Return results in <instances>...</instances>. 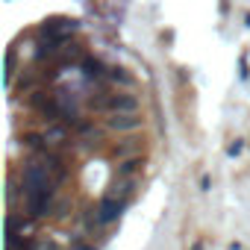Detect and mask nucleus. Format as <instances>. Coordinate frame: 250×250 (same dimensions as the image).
Listing matches in <instances>:
<instances>
[{
  "label": "nucleus",
  "mask_w": 250,
  "mask_h": 250,
  "mask_svg": "<svg viewBox=\"0 0 250 250\" xmlns=\"http://www.w3.org/2000/svg\"><path fill=\"white\" fill-rule=\"evenodd\" d=\"M21 183H24V191H27V194H30V191H44V188H53V177H50V171H47L39 159L24 162Z\"/></svg>",
  "instance_id": "f257e3e1"
},
{
  "label": "nucleus",
  "mask_w": 250,
  "mask_h": 250,
  "mask_svg": "<svg viewBox=\"0 0 250 250\" xmlns=\"http://www.w3.org/2000/svg\"><path fill=\"white\" fill-rule=\"evenodd\" d=\"M106 127L112 133H136V130L145 127V118L139 112H112L106 118Z\"/></svg>",
  "instance_id": "f03ea898"
},
{
  "label": "nucleus",
  "mask_w": 250,
  "mask_h": 250,
  "mask_svg": "<svg viewBox=\"0 0 250 250\" xmlns=\"http://www.w3.org/2000/svg\"><path fill=\"white\" fill-rule=\"evenodd\" d=\"M142 103L136 94L130 91H112V94H103V112H139Z\"/></svg>",
  "instance_id": "7ed1b4c3"
},
{
  "label": "nucleus",
  "mask_w": 250,
  "mask_h": 250,
  "mask_svg": "<svg viewBox=\"0 0 250 250\" xmlns=\"http://www.w3.org/2000/svg\"><path fill=\"white\" fill-rule=\"evenodd\" d=\"M53 212V188H44V191H30L27 194V215L33 218H44Z\"/></svg>",
  "instance_id": "20e7f679"
},
{
  "label": "nucleus",
  "mask_w": 250,
  "mask_h": 250,
  "mask_svg": "<svg viewBox=\"0 0 250 250\" xmlns=\"http://www.w3.org/2000/svg\"><path fill=\"white\" fill-rule=\"evenodd\" d=\"M124 212V200H118V197H103L100 200V206H97V218H100V224H112V221H118V215Z\"/></svg>",
  "instance_id": "39448f33"
},
{
  "label": "nucleus",
  "mask_w": 250,
  "mask_h": 250,
  "mask_svg": "<svg viewBox=\"0 0 250 250\" xmlns=\"http://www.w3.org/2000/svg\"><path fill=\"white\" fill-rule=\"evenodd\" d=\"M142 147H145V142H139V139H127V142H121V145L112 147V156H118V159H133Z\"/></svg>",
  "instance_id": "423d86ee"
},
{
  "label": "nucleus",
  "mask_w": 250,
  "mask_h": 250,
  "mask_svg": "<svg viewBox=\"0 0 250 250\" xmlns=\"http://www.w3.org/2000/svg\"><path fill=\"white\" fill-rule=\"evenodd\" d=\"M44 139H47L50 147H59V145L68 142V130H65V127H47V130H44Z\"/></svg>",
  "instance_id": "0eeeda50"
},
{
  "label": "nucleus",
  "mask_w": 250,
  "mask_h": 250,
  "mask_svg": "<svg viewBox=\"0 0 250 250\" xmlns=\"http://www.w3.org/2000/svg\"><path fill=\"white\" fill-rule=\"evenodd\" d=\"M139 168H142V162H139V159H124V165L118 168V177H133Z\"/></svg>",
  "instance_id": "6e6552de"
},
{
  "label": "nucleus",
  "mask_w": 250,
  "mask_h": 250,
  "mask_svg": "<svg viewBox=\"0 0 250 250\" xmlns=\"http://www.w3.org/2000/svg\"><path fill=\"white\" fill-rule=\"evenodd\" d=\"M109 77H112L115 83H124V85H130V83H133V77L124 71V68H112V71H109Z\"/></svg>",
  "instance_id": "1a4fd4ad"
},
{
  "label": "nucleus",
  "mask_w": 250,
  "mask_h": 250,
  "mask_svg": "<svg viewBox=\"0 0 250 250\" xmlns=\"http://www.w3.org/2000/svg\"><path fill=\"white\" fill-rule=\"evenodd\" d=\"M71 250H94V247H88V244H80V241H74V244H71Z\"/></svg>",
  "instance_id": "9d476101"
}]
</instances>
